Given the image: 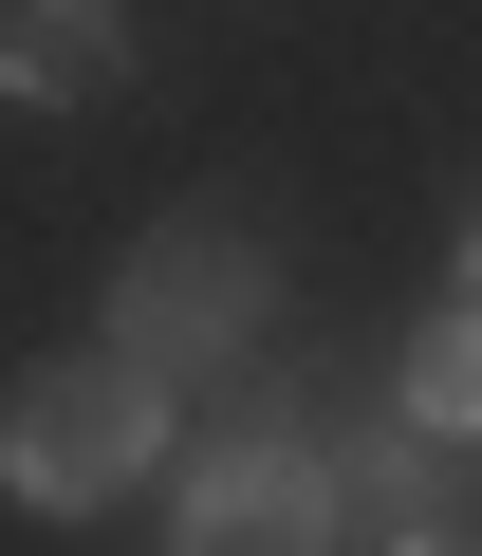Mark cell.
<instances>
[{
	"label": "cell",
	"instance_id": "obj_1",
	"mask_svg": "<svg viewBox=\"0 0 482 556\" xmlns=\"http://www.w3.org/2000/svg\"><path fill=\"white\" fill-rule=\"evenodd\" d=\"M167 464V371L149 353H38L20 390H0V501L20 519H112L130 482Z\"/></svg>",
	"mask_w": 482,
	"mask_h": 556
},
{
	"label": "cell",
	"instance_id": "obj_2",
	"mask_svg": "<svg viewBox=\"0 0 482 556\" xmlns=\"http://www.w3.org/2000/svg\"><path fill=\"white\" fill-rule=\"evenodd\" d=\"M261 316H279V241L223 223V204H167V223L130 241V278H112V353H149L167 390H204V371L241 390Z\"/></svg>",
	"mask_w": 482,
	"mask_h": 556
},
{
	"label": "cell",
	"instance_id": "obj_3",
	"mask_svg": "<svg viewBox=\"0 0 482 556\" xmlns=\"http://www.w3.org/2000/svg\"><path fill=\"white\" fill-rule=\"evenodd\" d=\"M334 464L297 445V390L261 371V408H241L223 445H186V501H167V556H334Z\"/></svg>",
	"mask_w": 482,
	"mask_h": 556
},
{
	"label": "cell",
	"instance_id": "obj_4",
	"mask_svg": "<svg viewBox=\"0 0 482 556\" xmlns=\"http://www.w3.org/2000/svg\"><path fill=\"white\" fill-rule=\"evenodd\" d=\"M112 93H130L112 0H0V112H112Z\"/></svg>",
	"mask_w": 482,
	"mask_h": 556
},
{
	"label": "cell",
	"instance_id": "obj_5",
	"mask_svg": "<svg viewBox=\"0 0 482 556\" xmlns=\"http://www.w3.org/2000/svg\"><path fill=\"white\" fill-rule=\"evenodd\" d=\"M390 408H408V427H445V445H482V298H445V316L390 353Z\"/></svg>",
	"mask_w": 482,
	"mask_h": 556
},
{
	"label": "cell",
	"instance_id": "obj_6",
	"mask_svg": "<svg viewBox=\"0 0 482 556\" xmlns=\"http://www.w3.org/2000/svg\"><path fill=\"white\" fill-rule=\"evenodd\" d=\"M371 556H482V519H408V538H371Z\"/></svg>",
	"mask_w": 482,
	"mask_h": 556
},
{
	"label": "cell",
	"instance_id": "obj_7",
	"mask_svg": "<svg viewBox=\"0 0 482 556\" xmlns=\"http://www.w3.org/2000/svg\"><path fill=\"white\" fill-rule=\"evenodd\" d=\"M464 298H482V241H464Z\"/></svg>",
	"mask_w": 482,
	"mask_h": 556
}]
</instances>
